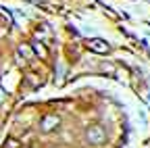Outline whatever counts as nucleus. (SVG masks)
Listing matches in <instances>:
<instances>
[{"label":"nucleus","instance_id":"1","mask_svg":"<svg viewBox=\"0 0 150 148\" xmlns=\"http://www.w3.org/2000/svg\"><path fill=\"white\" fill-rule=\"evenodd\" d=\"M86 138L92 144H102L104 142V129L100 125H94V127H90L88 132H86Z\"/></svg>","mask_w":150,"mask_h":148},{"label":"nucleus","instance_id":"2","mask_svg":"<svg viewBox=\"0 0 150 148\" xmlns=\"http://www.w3.org/2000/svg\"><path fill=\"white\" fill-rule=\"evenodd\" d=\"M59 117H56V115H46L44 119H42V132H52V129L56 127V125H59Z\"/></svg>","mask_w":150,"mask_h":148},{"label":"nucleus","instance_id":"5","mask_svg":"<svg viewBox=\"0 0 150 148\" xmlns=\"http://www.w3.org/2000/svg\"><path fill=\"white\" fill-rule=\"evenodd\" d=\"M4 96H6V92H4L2 88H0V104H2V102H4Z\"/></svg>","mask_w":150,"mask_h":148},{"label":"nucleus","instance_id":"4","mask_svg":"<svg viewBox=\"0 0 150 148\" xmlns=\"http://www.w3.org/2000/svg\"><path fill=\"white\" fill-rule=\"evenodd\" d=\"M33 50H35V52H40L42 57H46V48H44L42 44H38V42H35V44H33Z\"/></svg>","mask_w":150,"mask_h":148},{"label":"nucleus","instance_id":"3","mask_svg":"<svg viewBox=\"0 0 150 148\" xmlns=\"http://www.w3.org/2000/svg\"><path fill=\"white\" fill-rule=\"evenodd\" d=\"M88 48H92L94 52H108V50H110V46H108L104 40H100V38L90 40V42H88Z\"/></svg>","mask_w":150,"mask_h":148}]
</instances>
